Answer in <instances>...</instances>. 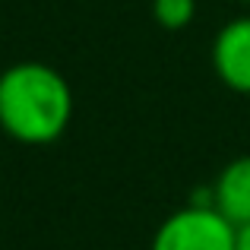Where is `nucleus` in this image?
Returning a JSON list of instances; mask_svg holds the SVG:
<instances>
[{
  "mask_svg": "<svg viewBox=\"0 0 250 250\" xmlns=\"http://www.w3.org/2000/svg\"><path fill=\"white\" fill-rule=\"evenodd\" d=\"M73 117L70 83L38 61L13 63L0 73V127L25 146H48Z\"/></svg>",
  "mask_w": 250,
  "mask_h": 250,
  "instance_id": "nucleus-1",
  "label": "nucleus"
},
{
  "mask_svg": "<svg viewBox=\"0 0 250 250\" xmlns=\"http://www.w3.org/2000/svg\"><path fill=\"white\" fill-rule=\"evenodd\" d=\"M234 250H250V222L238 225V231H234Z\"/></svg>",
  "mask_w": 250,
  "mask_h": 250,
  "instance_id": "nucleus-6",
  "label": "nucleus"
},
{
  "mask_svg": "<svg viewBox=\"0 0 250 250\" xmlns=\"http://www.w3.org/2000/svg\"><path fill=\"white\" fill-rule=\"evenodd\" d=\"M241 3H247V6H250V0H241Z\"/></svg>",
  "mask_w": 250,
  "mask_h": 250,
  "instance_id": "nucleus-7",
  "label": "nucleus"
},
{
  "mask_svg": "<svg viewBox=\"0 0 250 250\" xmlns=\"http://www.w3.org/2000/svg\"><path fill=\"white\" fill-rule=\"evenodd\" d=\"M212 70L238 95H250V16H238L219 29L212 42Z\"/></svg>",
  "mask_w": 250,
  "mask_h": 250,
  "instance_id": "nucleus-3",
  "label": "nucleus"
},
{
  "mask_svg": "<svg viewBox=\"0 0 250 250\" xmlns=\"http://www.w3.org/2000/svg\"><path fill=\"white\" fill-rule=\"evenodd\" d=\"M234 231L215 206L190 203L159 225L152 250H234Z\"/></svg>",
  "mask_w": 250,
  "mask_h": 250,
  "instance_id": "nucleus-2",
  "label": "nucleus"
},
{
  "mask_svg": "<svg viewBox=\"0 0 250 250\" xmlns=\"http://www.w3.org/2000/svg\"><path fill=\"white\" fill-rule=\"evenodd\" d=\"M152 16L162 29H187L196 16V0H152Z\"/></svg>",
  "mask_w": 250,
  "mask_h": 250,
  "instance_id": "nucleus-5",
  "label": "nucleus"
},
{
  "mask_svg": "<svg viewBox=\"0 0 250 250\" xmlns=\"http://www.w3.org/2000/svg\"><path fill=\"white\" fill-rule=\"evenodd\" d=\"M212 206L234 228L250 222V155L228 162L212 184Z\"/></svg>",
  "mask_w": 250,
  "mask_h": 250,
  "instance_id": "nucleus-4",
  "label": "nucleus"
}]
</instances>
